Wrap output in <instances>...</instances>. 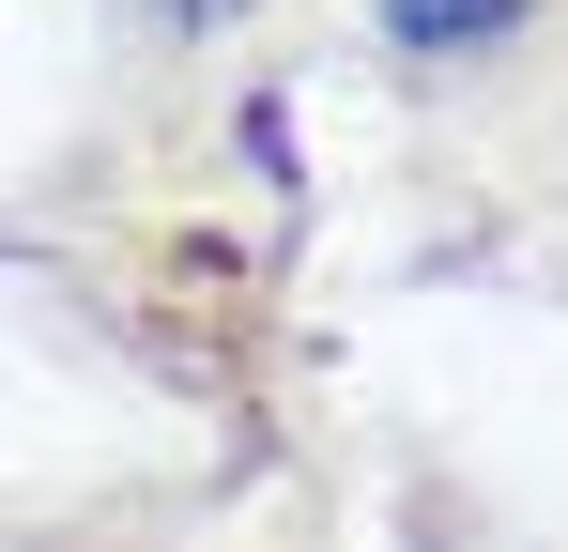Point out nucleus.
<instances>
[{
	"mask_svg": "<svg viewBox=\"0 0 568 552\" xmlns=\"http://www.w3.org/2000/svg\"><path fill=\"white\" fill-rule=\"evenodd\" d=\"M384 16H399L415 47H476V31H507L523 0H384Z\"/></svg>",
	"mask_w": 568,
	"mask_h": 552,
	"instance_id": "f257e3e1",
	"label": "nucleus"
}]
</instances>
